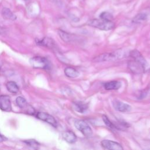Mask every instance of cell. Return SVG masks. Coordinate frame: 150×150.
Segmentation results:
<instances>
[{"label": "cell", "mask_w": 150, "mask_h": 150, "mask_svg": "<svg viewBox=\"0 0 150 150\" xmlns=\"http://www.w3.org/2000/svg\"><path fill=\"white\" fill-rule=\"evenodd\" d=\"M130 52L126 49H120L112 52L104 53L98 55L93 59L95 62H103L114 61L126 58L129 55Z\"/></svg>", "instance_id": "1"}, {"label": "cell", "mask_w": 150, "mask_h": 150, "mask_svg": "<svg viewBox=\"0 0 150 150\" xmlns=\"http://www.w3.org/2000/svg\"><path fill=\"white\" fill-rule=\"evenodd\" d=\"M88 24L92 27L97 28L98 29L103 30V31H109L114 28V24L112 21H106L102 19L97 20L93 19L90 20Z\"/></svg>", "instance_id": "2"}, {"label": "cell", "mask_w": 150, "mask_h": 150, "mask_svg": "<svg viewBox=\"0 0 150 150\" xmlns=\"http://www.w3.org/2000/svg\"><path fill=\"white\" fill-rule=\"evenodd\" d=\"M29 63L33 68L36 69H48L50 66L49 62L47 59L41 56L32 58L29 60Z\"/></svg>", "instance_id": "3"}, {"label": "cell", "mask_w": 150, "mask_h": 150, "mask_svg": "<svg viewBox=\"0 0 150 150\" xmlns=\"http://www.w3.org/2000/svg\"><path fill=\"white\" fill-rule=\"evenodd\" d=\"M75 127L80 131L85 137H89L92 136L93 131L90 126L84 120H78L75 122Z\"/></svg>", "instance_id": "4"}, {"label": "cell", "mask_w": 150, "mask_h": 150, "mask_svg": "<svg viewBox=\"0 0 150 150\" xmlns=\"http://www.w3.org/2000/svg\"><path fill=\"white\" fill-rule=\"evenodd\" d=\"M128 67L133 73L141 74L144 72L146 65L138 60L133 59L128 63Z\"/></svg>", "instance_id": "5"}, {"label": "cell", "mask_w": 150, "mask_h": 150, "mask_svg": "<svg viewBox=\"0 0 150 150\" xmlns=\"http://www.w3.org/2000/svg\"><path fill=\"white\" fill-rule=\"evenodd\" d=\"M37 117L39 120H41L43 121H45V122L49 123V124L52 125L53 127H56L58 126L56 119L52 115H50L46 113L39 112L37 114Z\"/></svg>", "instance_id": "6"}, {"label": "cell", "mask_w": 150, "mask_h": 150, "mask_svg": "<svg viewBox=\"0 0 150 150\" xmlns=\"http://www.w3.org/2000/svg\"><path fill=\"white\" fill-rule=\"evenodd\" d=\"M102 147L106 149H111V150H123V147L122 145L117 142L109 140H104L101 142Z\"/></svg>", "instance_id": "7"}, {"label": "cell", "mask_w": 150, "mask_h": 150, "mask_svg": "<svg viewBox=\"0 0 150 150\" xmlns=\"http://www.w3.org/2000/svg\"><path fill=\"white\" fill-rule=\"evenodd\" d=\"M0 109L7 112L11 111L12 106L10 96L7 95L0 96Z\"/></svg>", "instance_id": "8"}, {"label": "cell", "mask_w": 150, "mask_h": 150, "mask_svg": "<svg viewBox=\"0 0 150 150\" xmlns=\"http://www.w3.org/2000/svg\"><path fill=\"white\" fill-rule=\"evenodd\" d=\"M113 105L116 110L120 112H129L131 110V107L130 105L116 100L113 102Z\"/></svg>", "instance_id": "9"}, {"label": "cell", "mask_w": 150, "mask_h": 150, "mask_svg": "<svg viewBox=\"0 0 150 150\" xmlns=\"http://www.w3.org/2000/svg\"><path fill=\"white\" fill-rule=\"evenodd\" d=\"M36 43L38 45L46 46L50 48H54L55 46V41L50 38L45 37L42 39H38L36 41Z\"/></svg>", "instance_id": "10"}, {"label": "cell", "mask_w": 150, "mask_h": 150, "mask_svg": "<svg viewBox=\"0 0 150 150\" xmlns=\"http://www.w3.org/2000/svg\"><path fill=\"white\" fill-rule=\"evenodd\" d=\"M103 87L107 90H118L121 87V83L117 80L111 81L104 83Z\"/></svg>", "instance_id": "11"}, {"label": "cell", "mask_w": 150, "mask_h": 150, "mask_svg": "<svg viewBox=\"0 0 150 150\" xmlns=\"http://www.w3.org/2000/svg\"><path fill=\"white\" fill-rule=\"evenodd\" d=\"M63 138L68 143H75L77 140V137L76 134L72 131H66L63 133Z\"/></svg>", "instance_id": "12"}, {"label": "cell", "mask_w": 150, "mask_h": 150, "mask_svg": "<svg viewBox=\"0 0 150 150\" xmlns=\"http://www.w3.org/2000/svg\"><path fill=\"white\" fill-rule=\"evenodd\" d=\"M129 56H130L133 59L138 60L142 63L147 65V62L145 58L137 50H133V51H130L129 53Z\"/></svg>", "instance_id": "13"}, {"label": "cell", "mask_w": 150, "mask_h": 150, "mask_svg": "<svg viewBox=\"0 0 150 150\" xmlns=\"http://www.w3.org/2000/svg\"><path fill=\"white\" fill-rule=\"evenodd\" d=\"M58 34L60 38L66 42H70L75 39V36L74 35L71 34L69 33L66 32L62 30L58 31Z\"/></svg>", "instance_id": "14"}, {"label": "cell", "mask_w": 150, "mask_h": 150, "mask_svg": "<svg viewBox=\"0 0 150 150\" xmlns=\"http://www.w3.org/2000/svg\"><path fill=\"white\" fill-rule=\"evenodd\" d=\"M1 14L3 18L7 20L14 21L16 19V15L8 8H3L1 11Z\"/></svg>", "instance_id": "15"}, {"label": "cell", "mask_w": 150, "mask_h": 150, "mask_svg": "<svg viewBox=\"0 0 150 150\" xmlns=\"http://www.w3.org/2000/svg\"><path fill=\"white\" fill-rule=\"evenodd\" d=\"M73 107L76 111L80 113H84L88 109V105L82 102H76L73 103Z\"/></svg>", "instance_id": "16"}, {"label": "cell", "mask_w": 150, "mask_h": 150, "mask_svg": "<svg viewBox=\"0 0 150 150\" xmlns=\"http://www.w3.org/2000/svg\"><path fill=\"white\" fill-rule=\"evenodd\" d=\"M64 72L66 76L70 78L77 77L80 75L79 72L76 69L72 67H67L65 68Z\"/></svg>", "instance_id": "17"}, {"label": "cell", "mask_w": 150, "mask_h": 150, "mask_svg": "<svg viewBox=\"0 0 150 150\" xmlns=\"http://www.w3.org/2000/svg\"><path fill=\"white\" fill-rule=\"evenodd\" d=\"M6 88L8 92L11 93H17L19 91V88L16 83L12 81H8L6 84Z\"/></svg>", "instance_id": "18"}, {"label": "cell", "mask_w": 150, "mask_h": 150, "mask_svg": "<svg viewBox=\"0 0 150 150\" xmlns=\"http://www.w3.org/2000/svg\"><path fill=\"white\" fill-rule=\"evenodd\" d=\"M147 18V15L144 13H140L137 14L135 17L133 18L132 21L134 23H141L145 21Z\"/></svg>", "instance_id": "19"}, {"label": "cell", "mask_w": 150, "mask_h": 150, "mask_svg": "<svg viewBox=\"0 0 150 150\" xmlns=\"http://www.w3.org/2000/svg\"><path fill=\"white\" fill-rule=\"evenodd\" d=\"M16 103L20 108L22 109H24L28 105L27 102L26 101V100L22 97H18L16 98Z\"/></svg>", "instance_id": "20"}, {"label": "cell", "mask_w": 150, "mask_h": 150, "mask_svg": "<svg viewBox=\"0 0 150 150\" xmlns=\"http://www.w3.org/2000/svg\"><path fill=\"white\" fill-rule=\"evenodd\" d=\"M24 143L28 145L29 147L34 148V149H38L39 147V144L35 140H25Z\"/></svg>", "instance_id": "21"}, {"label": "cell", "mask_w": 150, "mask_h": 150, "mask_svg": "<svg viewBox=\"0 0 150 150\" xmlns=\"http://www.w3.org/2000/svg\"><path fill=\"white\" fill-rule=\"evenodd\" d=\"M100 19H102V20H104L106 21H112L113 16L110 13H109L108 12H103L100 15Z\"/></svg>", "instance_id": "22"}, {"label": "cell", "mask_w": 150, "mask_h": 150, "mask_svg": "<svg viewBox=\"0 0 150 150\" xmlns=\"http://www.w3.org/2000/svg\"><path fill=\"white\" fill-rule=\"evenodd\" d=\"M103 120L104 123H105V124L109 128L113 129V128H115V126L109 119V118L107 117L105 115H103Z\"/></svg>", "instance_id": "23"}, {"label": "cell", "mask_w": 150, "mask_h": 150, "mask_svg": "<svg viewBox=\"0 0 150 150\" xmlns=\"http://www.w3.org/2000/svg\"><path fill=\"white\" fill-rule=\"evenodd\" d=\"M149 96H150V87L149 88H148L147 89L143 91V92L140 94V99H142V98H144L145 97H149Z\"/></svg>", "instance_id": "24"}, {"label": "cell", "mask_w": 150, "mask_h": 150, "mask_svg": "<svg viewBox=\"0 0 150 150\" xmlns=\"http://www.w3.org/2000/svg\"><path fill=\"white\" fill-rule=\"evenodd\" d=\"M7 140V138L3 135H1V134H0V143H2L4 141H5Z\"/></svg>", "instance_id": "25"}, {"label": "cell", "mask_w": 150, "mask_h": 150, "mask_svg": "<svg viewBox=\"0 0 150 150\" xmlns=\"http://www.w3.org/2000/svg\"><path fill=\"white\" fill-rule=\"evenodd\" d=\"M0 68H1V64H0Z\"/></svg>", "instance_id": "26"}, {"label": "cell", "mask_w": 150, "mask_h": 150, "mask_svg": "<svg viewBox=\"0 0 150 150\" xmlns=\"http://www.w3.org/2000/svg\"><path fill=\"white\" fill-rule=\"evenodd\" d=\"M51 1H53V0H51Z\"/></svg>", "instance_id": "27"}, {"label": "cell", "mask_w": 150, "mask_h": 150, "mask_svg": "<svg viewBox=\"0 0 150 150\" xmlns=\"http://www.w3.org/2000/svg\"><path fill=\"white\" fill-rule=\"evenodd\" d=\"M25 1H26V0H25Z\"/></svg>", "instance_id": "28"}]
</instances>
